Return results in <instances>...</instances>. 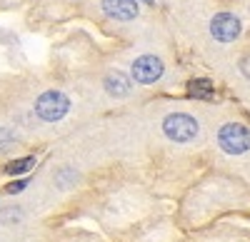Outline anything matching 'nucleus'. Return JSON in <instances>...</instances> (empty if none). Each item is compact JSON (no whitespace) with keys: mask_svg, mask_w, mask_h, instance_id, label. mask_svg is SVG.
<instances>
[{"mask_svg":"<svg viewBox=\"0 0 250 242\" xmlns=\"http://www.w3.org/2000/svg\"><path fill=\"white\" fill-rule=\"evenodd\" d=\"M143 3H148V5H153V0H143Z\"/></svg>","mask_w":250,"mask_h":242,"instance_id":"nucleus-13","label":"nucleus"},{"mask_svg":"<svg viewBox=\"0 0 250 242\" xmlns=\"http://www.w3.org/2000/svg\"><path fill=\"white\" fill-rule=\"evenodd\" d=\"M33 165H35V157H20V160H13V163H8V165L3 168V172H5V175H23V172H28Z\"/></svg>","mask_w":250,"mask_h":242,"instance_id":"nucleus-9","label":"nucleus"},{"mask_svg":"<svg viewBox=\"0 0 250 242\" xmlns=\"http://www.w3.org/2000/svg\"><path fill=\"white\" fill-rule=\"evenodd\" d=\"M15 143V137L10 135V130H0V150H8Z\"/></svg>","mask_w":250,"mask_h":242,"instance_id":"nucleus-10","label":"nucleus"},{"mask_svg":"<svg viewBox=\"0 0 250 242\" xmlns=\"http://www.w3.org/2000/svg\"><path fill=\"white\" fill-rule=\"evenodd\" d=\"M210 33L215 35V40H220V43H233L240 35V20L230 13H220L210 20Z\"/></svg>","mask_w":250,"mask_h":242,"instance_id":"nucleus-5","label":"nucleus"},{"mask_svg":"<svg viewBox=\"0 0 250 242\" xmlns=\"http://www.w3.org/2000/svg\"><path fill=\"white\" fill-rule=\"evenodd\" d=\"M70 108V100L58 93V90H48L43 93L38 100H35V112L40 120H45V123H55V120H60L62 115L68 112Z\"/></svg>","mask_w":250,"mask_h":242,"instance_id":"nucleus-1","label":"nucleus"},{"mask_svg":"<svg viewBox=\"0 0 250 242\" xmlns=\"http://www.w3.org/2000/svg\"><path fill=\"white\" fill-rule=\"evenodd\" d=\"M133 77L143 85H150L163 77V60L155 55H140L133 63Z\"/></svg>","mask_w":250,"mask_h":242,"instance_id":"nucleus-4","label":"nucleus"},{"mask_svg":"<svg viewBox=\"0 0 250 242\" xmlns=\"http://www.w3.org/2000/svg\"><path fill=\"white\" fill-rule=\"evenodd\" d=\"M188 93H190V97H200V100H205V97H213V83L210 80H190L188 83Z\"/></svg>","mask_w":250,"mask_h":242,"instance_id":"nucleus-8","label":"nucleus"},{"mask_svg":"<svg viewBox=\"0 0 250 242\" xmlns=\"http://www.w3.org/2000/svg\"><path fill=\"white\" fill-rule=\"evenodd\" d=\"M20 190H25V180H15V183H10V185H5V192H20Z\"/></svg>","mask_w":250,"mask_h":242,"instance_id":"nucleus-11","label":"nucleus"},{"mask_svg":"<svg viewBox=\"0 0 250 242\" xmlns=\"http://www.w3.org/2000/svg\"><path fill=\"white\" fill-rule=\"evenodd\" d=\"M163 132L168 135L175 143H188L198 135V123L195 117L185 115V112H173L163 120Z\"/></svg>","mask_w":250,"mask_h":242,"instance_id":"nucleus-3","label":"nucleus"},{"mask_svg":"<svg viewBox=\"0 0 250 242\" xmlns=\"http://www.w3.org/2000/svg\"><path fill=\"white\" fill-rule=\"evenodd\" d=\"M218 143L228 155H240L250 148V130L240 123H228L218 132Z\"/></svg>","mask_w":250,"mask_h":242,"instance_id":"nucleus-2","label":"nucleus"},{"mask_svg":"<svg viewBox=\"0 0 250 242\" xmlns=\"http://www.w3.org/2000/svg\"><path fill=\"white\" fill-rule=\"evenodd\" d=\"M240 68H243V75H245V77H250V55H248V57H243Z\"/></svg>","mask_w":250,"mask_h":242,"instance_id":"nucleus-12","label":"nucleus"},{"mask_svg":"<svg viewBox=\"0 0 250 242\" xmlns=\"http://www.w3.org/2000/svg\"><path fill=\"white\" fill-rule=\"evenodd\" d=\"M103 10L118 20H133L138 15V3L135 0H103Z\"/></svg>","mask_w":250,"mask_h":242,"instance_id":"nucleus-6","label":"nucleus"},{"mask_svg":"<svg viewBox=\"0 0 250 242\" xmlns=\"http://www.w3.org/2000/svg\"><path fill=\"white\" fill-rule=\"evenodd\" d=\"M103 85H105V90L110 93V95H115V97H125L130 93V80H128V75H123V73H108L105 75V80H103Z\"/></svg>","mask_w":250,"mask_h":242,"instance_id":"nucleus-7","label":"nucleus"}]
</instances>
